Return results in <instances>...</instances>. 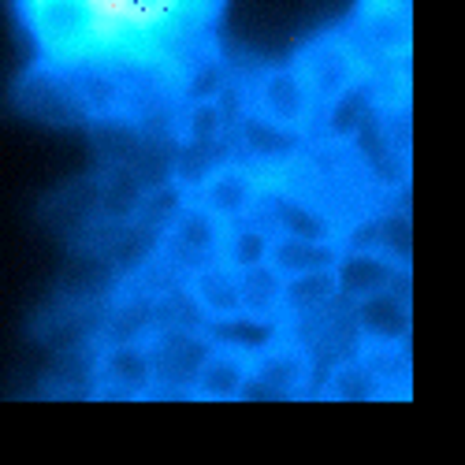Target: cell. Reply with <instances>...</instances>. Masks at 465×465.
Segmentation results:
<instances>
[{
	"label": "cell",
	"instance_id": "6da1fadb",
	"mask_svg": "<svg viewBox=\"0 0 465 465\" xmlns=\"http://www.w3.org/2000/svg\"><path fill=\"white\" fill-rule=\"evenodd\" d=\"M231 0H8L19 112L45 124L179 138L223 74Z\"/></svg>",
	"mask_w": 465,
	"mask_h": 465
}]
</instances>
